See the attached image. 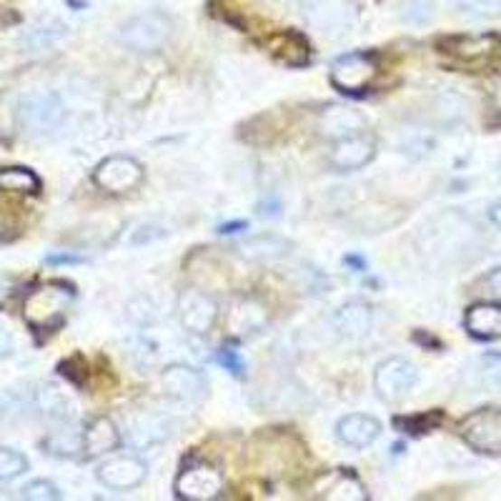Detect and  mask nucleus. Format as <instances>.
Returning a JSON list of instances; mask_svg holds the SVG:
<instances>
[{"label":"nucleus","instance_id":"f257e3e1","mask_svg":"<svg viewBox=\"0 0 501 501\" xmlns=\"http://www.w3.org/2000/svg\"><path fill=\"white\" fill-rule=\"evenodd\" d=\"M73 301V286L48 284L25 298V321L33 328H58Z\"/></svg>","mask_w":501,"mask_h":501},{"label":"nucleus","instance_id":"f03ea898","mask_svg":"<svg viewBox=\"0 0 501 501\" xmlns=\"http://www.w3.org/2000/svg\"><path fill=\"white\" fill-rule=\"evenodd\" d=\"M120 43L138 53H156L171 38V21L164 13H143L126 21L118 31Z\"/></svg>","mask_w":501,"mask_h":501},{"label":"nucleus","instance_id":"7ed1b4c3","mask_svg":"<svg viewBox=\"0 0 501 501\" xmlns=\"http://www.w3.org/2000/svg\"><path fill=\"white\" fill-rule=\"evenodd\" d=\"M66 118V109L58 96L53 93H28L18 103V120L28 133L45 136L61 128V123Z\"/></svg>","mask_w":501,"mask_h":501},{"label":"nucleus","instance_id":"20e7f679","mask_svg":"<svg viewBox=\"0 0 501 501\" xmlns=\"http://www.w3.org/2000/svg\"><path fill=\"white\" fill-rule=\"evenodd\" d=\"M304 18L326 35H341L356 21L351 0H298Z\"/></svg>","mask_w":501,"mask_h":501},{"label":"nucleus","instance_id":"39448f33","mask_svg":"<svg viewBox=\"0 0 501 501\" xmlns=\"http://www.w3.org/2000/svg\"><path fill=\"white\" fill-rule=\"evenodd\" d=\"M174 489L185 501H211L223 489V474L208 461H194L181 468Z\"/></svg>","mask_w":501,"mask_h":501},{"label":"nucleus","instance_id":"423d86ee","mask_svg":"<svg viewBox=\"0 0 501 501\" xmlns=\"http://www.w3.org/2000/svg\"><path fill=\"white\" fill-rule=\"evenodd\" d=\"M458 434L479 454H501V409H481L458 424Z\"/></svg>","mask_w":501,"mask_h":501},{"label":"nucleus","instance_id":"0eeeda50","mask_svg":"<svg viewBox=\"0 0 501 501\" xmlns=\"http://www.w3.org/2000/svg\"><path fill=\"white\" fill-rule=\"evenodd\" d=\"M93 181L109 194H128L143 184V165L128 156H110L96 165Z\"/></svg>","mask_w":501,"mask_h":501},{"label":"nucleus","instance_id":"6e6552de","mask_svg":"<svg viewBox=\"0 0 501 501\" xmlns=\"http://www.w3.org/2000/svg\"><path fill=\"white\" fill-rule=\"evenodd\" d=\"M161 389L174 402L185 403V406H196V403L206 399L208 383L203 379V373L194 369V366L174 364V366H168L161 373Z\"/></svg>","mask_w":501,"mask_h":501},{"label":"nucleus","instance_id":"1a4fd4ad","mask_svg":"<svg viewBox=\"0 0 501 501\" xmlns=\"http://www.w3.org/2000/svg\"><path fill=\"white\" fill-rule=\"evenodd\" d=\"M419 382V369L406 359H386L373 371V386L382 399L399 402Z\"/></svg>","mask_w":501,"mask_h":501},{"label":"nucleus","instance_id":"9d476101","mask_svg":"<svg viewBox=\"0 0 501 501\" xmlns=\"http://www.w3.org/2000/svg\"><path fill=\"white\" fill-rule=\"evenodd\" d=\"M376 76V61L369 53L341 55L331 66V83L341 93H361Z\"/></svg>","mask_w":501,"mask_h":501},{"label":"nucleus","instance_id":"9b49d317","mask_svg":"<svg viewBox=\"0 0 501 501\" xmlns=\"http://www.w3.org/2000/svg\"><path fill=\"white\" fill-rule=\"evenodd\" d=\"M178 318L184 324L185 331L203 336L208 334L218 318V306L216 301L206 294V291H198V288H188L178 298Z\"/></svg>","mask_w":501,"mask_h":501},{"label":"nucleus","instance_id":"f8f14e48","mask_svg":"<svg viewBox=\"0 0 501 501\" xmlns=\"http://www.w3.org/2000/svg\"><path fill=\"white\" fill-rule=\"evenodd\" d=\"M146 474H148L146 461L138 457H128V454L109 458L99 467V481L106 489L113 491L136 489L146 479Z\"/></svg>","mask_w":501,"mask_h":501},{"label":"nucleus","instance_id":"ddd939ff","mask_svg":"<svg viewBox=\"0 0 501 501\" xmlns=\"http://www.w3.org/2000/svg\"><path fill=\"white\" fill-rule=\"evenodd\" d=\"M33 402L35 409H38L45 419H51V421H58V424H73V421H76V402H73V396H71L63 386H58V383H41L38 392H35Z\"/></svg>","mask_w":501,"mask_h":501},{"label":"nucleus","instance_id":"4468645a","mask_svg":"<svg viewBox=\"0 0 501 501\" xmlns=\"http://www.w3.org/2000/svg\"><path fill=\"white\" fill-rule=\"evenodd\" d=\"M364 128H366V118L361 116L359 110L349 109V106H328L318 116V133L324 138L341 141V138L356 136Z\"/></svg>","mask_w":501,"mask_h":501},{"label":"nucleus","instance_id":"2eb2a0df","mask_svg":"<svg viewBox=\"0 0 501 501\" xmlns=\"http://www.w3.org/2000/svg\"><path fill=\"white\" fill-rule=\"evenodd\" d=\"M376 153V143L369 136L364 133H356V136H349V138H341L334 146L331 151V164L338 171H356V168H364L373 158Z\"/></svg>","mask_w":501,"mask_h":501},{"label":"nucleus","instance_id":"dca6fc26","mask_svg":"<svg viewBox=\"0 0 501 501\" xmlns=\"http://www.w3.org/2000/svg\"><path fill=\"white\" fill-rule=\"evenodd\" d=\"M336 436L346 447L364 449L382 436V421L369 414H349L338 421Z\"/></svg>","mask_w":501,"mask_h":501},{"label":"nucleus","instance_id":"f3484780","mask_svg":"<svg viewBox=\"0 0 501 501\" xmlns=\"http://www.w3.org/2000/svg\"><path fill=\"white\" fill-rule=\"evenodd\" d=\"M80 439H83V451H86L88 457L110 454V451H116L120 444L118 429H116V424L110 421L109 416L93 419V421L86 426V431H83Z\"/></svg>","mask_w":501,"mask_h":501},{"label":"nucleus","instance_id":"a211bd4d","mask_svg":"<svg viewBox=\"0 0 501 501\" xmlns=\"http://www.w3.org/2000/svg\"><path fill=\"white\" fill-rule=\"evenodd\" d=\"M334 328L338 336L361 338L369 334L371 328V308L364 301H349L334 314Z\"/></svg>","mask_w":501,"mask_h":501},{"label":"nucleus","instance_id":"6ab92c4d","mask_svg":"<svg viewBox=\"0 0 501 501\" xmlns=\"http://www.w3.org/2000/svg\"><path fill=\"white\" fill-rule=\"evenodd\" d=\"M464 326L474 338L491 341L501 336V306L496 304H477L471 306L464 318Z\"/></svg>","mask_w":501,"mask_h":501},{"label":"nucleus","instance_id":"aec40b11","mask_svg":"<svg viewBox=\"0 0 501 501\" xmlns=\"http://www.w3.org/2000/svg\"><path fill=\"white\" fill-rule=\"evenodd\" d=\"M266 321H269L266 308L253 298H241V301H236V306H231L229 328L231 334H236V336L256 334L259 328L266 326Z\"/></svg>","mask_w":501,"mask_h":501},{"label":"nucleus","instance_id":"412c9836","mask_svg":"<svg viewBox=\"0 0 501 501\" xmlns=\"http://www.w3.org/2000/svg\"><path fill=\"white\" fill-rule=\"evenodd\" d=\"M271 48V55L276 61H281L286 66H306L311 61V51H308V43H306L304 35L298 33H279L273 35V41L269 43Z\"/></svg>","mask_w":501,"mask_h":501},{"label":"nucleus","instance_id":"4be33fe9","mask_svg":"<svg viewBox=\"0 0 501 501\" xmlns=\"http://www.w3.org/2000/svg\"><path fill=\"white\" fill-rule=\"evenodd\" d=\"M0 191L8 194H38L41 191V181L31 168H0Z\"/></svg>","mask_w":501,"mask_h":501},{"label":"nucleus","instance_id":"5701e85b","mask_svg":"<svg viewBox=\"0 0 501 501\" xmlns=\"http://www.w3.org/2000/svg\"><path fill=\"white\" fill-rule=\"evenodd\" d=\"M328 494H321L324 499H336V501H366L369 494L364 491L361 481L349 474V471H338L336 479H331Z\"/></svg>","mask_w":501,"mask_h":501},{"label":"nucleus","instance_id":"b1692460","mask_svg":"<svg viewBox=\"0 0 501 501\" xmlns=\"http://www.w3.org/2000/svg\"><path fill=\"white\" fill-rule=\"evenodd\" d=\"M31 399L18 389L0 392V424H18L28 414Z\"/></svg>","mask_w":501,"mask_h":501},{"label":"nucleus","instance_id":"393cba45","mask_svg":"<svg viewBox=\"0 0 501 501\" xmlns=\"http://www.w3.org/2000/svg\"><path fill=\"white\" fill-rule=\"evenodd\" d=\"M494 48V38H457L451 41V53L461 61H481L487 58Z\"/></svg>","mask_w":501,"mask_h":501},{"label":"nucleus","instance_id":"a878e982","mask_svg":"<svg viewBox=\"0 0 501 501\" xmlns=\"http://www.w3.org/2000/svg\"><path fill=\"white\" fill-rule=\"evenodd\" d=\"M286 249H288V243L279 239H256L250 241V243H243L241 250L249 256V259H256V261H271V259H279V256H284Z\"/></svg>","mask_w":501,"mask_h":501},{"label":"nucleus","instance_id":"bb28decb","mask_svg":"<svg viewBox=\"0 0 501 501\" xmlns=\"http://www.w3.org/2000/svg\"><path fill=\"white\" fill-rule=\"evenodd\" d=\"M28 471V458L15 449H0V481L18 479Z\"/></svg>","mask_w":501,"mask_h":501},{"label":"nucleus","instance_id":"cd10ccee","mask_svg":"<svg viewBox=\"0 0 501 501\" xmlns=\"http://www.w3.org/2000/svg\"><path fill=\"white\" fill-rule=\"evenodd\" d=\"M434 18V0H406L402 5V21L409 25H426Z\"/></svg>","mask_w":501,"mask_h":501},{"label":"nucleus","instance_id":"c85d7f7f","mask_svg":"<svg viewBox=\"0 0 501 501\" xmlns=\"http://www.w3.org/2000/svg\"><path fill=\"white\" fill-rule=\"evenodd\" d=\"M457 8L468 18H494L501 13V0H457Z\"/></svg>","mask_w":501,"mask_h":501},{"label":"nucleus","instance_id":"c756f323","mask_svg":"<svg viewBox=\"0 0 501 501\" xmlns=\"http://www.w3.org/2000/svg\"><path fill=\"white\" fill-rule=\"evenodd\" d=\"M63 35H66V28L61 23H48V25H35V28H31V33H28L25 41H28V45H33V48H45V45L55 43Z\"/></svg>","mask_w":501,"mask_h":501},{"label":"nucleus","instance_id":"7c9ffc66","mask_svg":"<svg viewBox=\"0 0 501 501\" xmlns=\"http://www.w3.org/2000/svg\"><path fill=\"white\" fill-rule=\"evenodd\" d=\"M21 496L23 499H33V501H53V499H61V491L55 489V484H51V481L35 479L23 487Z\"/></svg>","mask_w":501,"mask_h":501},{"label":"nucleus","instance_id":"2f4dec72","mask_svg":"<svg viewBox=\"0 0 501 501\" xmlns=\"http://www.w3.org/2000/svg\"><path fill=\"white\" fill-rule=\"evenodd\" d=\"M58 371H61L66 379H71V383L78 386V389H83V386L88 383V366H86V361L80 359V356H71V359L61 361Z\"/></svg>","mask_w":501,"mask_h":501},{"label":"nucleus","instance_id":"473e14b6","mask_svg":"<svg viewBox=\"0 0 501 501\" xmlns=\"http://www.w3.org/2000/svg\"><path fill=\"white\" fill-rule=\"evenodd\" d=\"M481 379L491 389H501V354H494L481 361Z\"/></svg>","mask_w":501,"mask_h":501},{"label":"nucleus","instance_id":"72a5a7b5","mask_svg":"<svg viewBox=\"0 0 501 501\" xmlns=\"http://www.w3.org/2000/svg\"><path fill=\"white\" fill-rule=\"evenodd\" d=\"M439 421V414H429V416H416V419H399L396 424L402 426L403 431H409V434H424L431 429V424Z\"/></svg>","mask_w":501,"mask_h":501},{"label":"nucleus","instance_id":"f704fd0d","mask_svg":"<svg viewBox=\"0 0 501 501\" xmlns=\"http://www.w3.org/2000/svg\"><path fill=\"white\" fill-rule=\"evenodd\" d=\"M218 361L231 371V373H236V376H243V361L239 359V354L231 349H221L218 351Z\"/></svg>","mask_w":501,"mask_h":501},{"label":"nucleus","instance_id":"c9c22d12","mask_svg":"<svg viewBox=\"0 0 501 501\" xmlns=\"http://www.w3.org/2000/svg\"><path fill=\"white\" fill-rule=\"evenodd\" d=\"M11 354H13V338H11V334L0 328V361L8 359Z\"/></svg>","mask_w":501,"mask_h":501},{"label":"nucleus","instance_id":"e433bc0d","mask_svg":"<svg viewBox=\"0 0 501 501\" xmlns=\"http://www.w3.org/2000/svg\"><path fill=\"white\" fill-rule=\"evenodd\" d=\"M484 284H487V288H489L491 294L501 296V269L491 271L489 276H487V281H484Z\"/></svg>","mask_w":501,"mask_h":501},{"label":"nucleus","instance_id":"4c0bfd02","mask_svg":"<svg viewBox=\"0 0 501 501\" xmlns=\"http://www.w3.org/2000/svg\"><path fill=\"white\" fill-rule=\"evenodd\" d=\"M243 229H249V223H246V221H236V223H223V226L218 229V233H233V231Z\"/></svg>","mask_w":501,"mask_h":501},{"label":"nucleus","instance_id":"58836bf2","mask_svg":"<svg viewBox=\"0 0 501 501\" xmlns=\"http://www.w3.org/2000/svg\"><path fill=\"white\" fill-rule=\"evenodd\" d=\"M83 259L78 256H48V263H80Z\"/></svg>","mask_w":501,"mask_h":501},{"label":"nucleus","instance_id":"ea45409f","mask_svg":"<svg viewBox=\"0 0 501 501\" xmlns=\"http://www.w3.org/2000/svg\"><path fill=\"white\" fill-rule=\"evenodd\" d=\"M489 216H491V221H494V223H496V226L501 229V203H494V206H491Z\"/></svg>","mask_w":501,"mask_h":501},{"label":"nucleus","instance_id":"a19ab883","mask_svg":"<svg viewBox=\"0 0 501 501\" xmlns=\"http://www.w3.org/2000/svg\"><path fill=\"white\" fill-rule=\"evenodd\" d=\"M496 103H499V109H501V88H499V93H496Z\"/></svg>","mask_w":501,"mask_h":501},{"label":"nucleus","instance_id":"79ce46f5","mask_svg":"<svg viewBox=\"0 0 501 501\" xmlns=\"http://www.w3.org/2000/svg\"><path fill=\"white\" fill-rule=\"evenodd\" d=\"M0 236H3V218H0Z\"/></svg>","mask_w":501,"mask_h":501},{"label":"nucleus","instance_id":"37998d69","mask_svg":"<svg viewBox=\"0 0 501 501\" xmlns=\"http://www.w3.org/2000/svg\"><path fill=\"white\" fill-rule=\"evenodd\" d=\"M499 178H501V161H499Z\"/></svg>","mask_w":501,"mask_h":501}]
</instances>
